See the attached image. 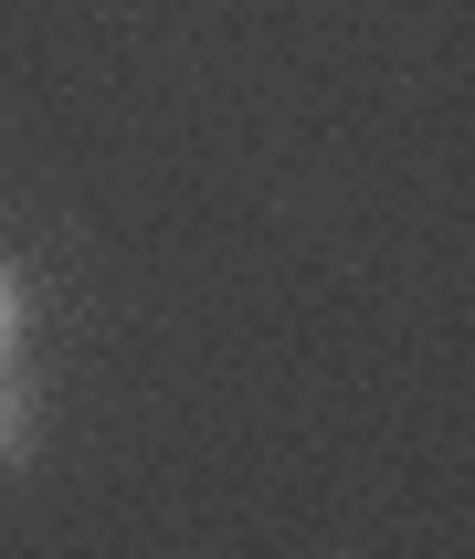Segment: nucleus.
I'll use <instances>...</instances> for the list:
<instances>
[{
    "label": "nucleus",
    "mask_w": 475,
    "mask_h": 559,
    "mask_svg": "<svg viewBox=\"0 0 475 559\" xmlns=\"http://www.w3.org/2000/svg\"><path fill=\"white\" fill-rule=\"evenodd\" d=\"M22 443H32V391H22L11 370H0V465H11Z\"/></svg>",
    "instance_id": "obj_1"
},
{
    "label": "nucleus",
    "mask_w": 475,
    "mask_h": 559,
    "mask_svg": "<svg viewBox=\"0 0 475 559\" xmlns=\"http://www.w3.org/2000/svg\"><path fill=\"white\" fill-rule=\"evenodd\" d=\"M11 348H22V275L0 264V370H11Z\"/></svg>",
    "instance_id": "obj_2"
}]
</instances>
